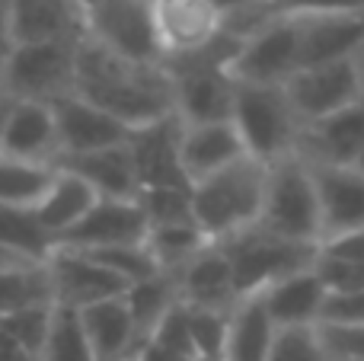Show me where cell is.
Segmentation results:
<instances>
[{
	"mask_svg": "<svg viewBox=\"0 0 364 361\" xmlns=\"http://www.w3.org/2000/svg\"><path fill=\"white\" fill-rule=\"evenodd\" d=\"M208 4L218 10L220 23H224L227 16H237V13L250 10V6H256V4H269V0H208Z\"/></svg>",
	"mask_w": 364,
	"mask_h": 361,
	"instance_id": "cell-46",
	"label": "cell"
},
{
	"mask_svg": "<svg viewBox=\"0 0 364 361\" xmlns=\"http://www.w3.org/2000/svg\"><path fill=\"white\" fill-rule=\"evenodd\" d=\"M358 106H361V109H364V87H361V102H358Z\"/></svg>",
	"mask_w": 364,
	"mask_h": 361,
	"instance_id": "cell-51",
	"label": "cell"
},
{
	"mask_svg": "<svg viewBox=\"0 0 364 361\" xmlns=\"http://www.w3.org/2000/svg\"><path fill=\"white\" fill-rule=\"evenodd\" d=\"M83 99L112 112L128 128L176 115L173 77L166 64H134L83 38L77 45V87Z\"/></svg>",
	"mask_w": 364,
	"mask_h": 361,
	"instance_id": "cell-1",
	"label": "cell"
},
{
	"mask_svg": "<svg viewBox=\"0 0 364 361\" xmlns=\"http://www.w3.org/2000/svg\"><path fill=\"white\" fill-rule=\"evenodd\" d=\"M355 166H361V170H364V153H361V160H358V163H355Z\"/></svg>",
	"mask_w": 364,
	"mask_h": 361,
	"instance_id": "cell-50",
	"label": "cell"
},
{
	"mask_svg": "<svg viewBox=\"0 0 364 361\" xmlns=\"http://www.w3.org/2000/svg\"><path fill=\"white\" fill-rule=\"evenodd\" d=\"M125 361H138V358H125Z\"/></svg>",
	"mask_w": 364,
	"mask_h": 361,
	"instance_id": "cell-52",
	"label": "cell"
},
{
	"mask_svg": "<svg viewBox=\"0 0 364 361\" xmlns=\"http://www.w3.org/2000/svg\"><path fill=\"white\" fill-rule=\"evenodd\" d=\"M336 361H364V326H320Z\"/></svg>",
	"mask_w": 364,
	"mask_h": 361,
	"instance_id": "cell-40",
	"label": "cell"
},
{
	"mask_svg": "<svg viewBox=\"0 0 364 361\" xmlns=\"http://www.w3.org/2000/svg\"><path fill=\"white\" fill-rule=\"evenodd\" d=\"M269 189V163L243 157L192 185L195 221L211 243H227L259 224Z\"/></svg>",
	"mask_w": 364,
	"mask_h": 361,
	"instance_id": "cell-2",
	"label": "cell"
},
{
	"mask_svg": "<svg viewBox=\"0 0 364 361\" xmlns=\"http://www.w3.org/2000/svg\"><path fill=\"white\" fill-rule=\"evenodd\" d=\"M364 87V58H348V61L316 64V68H301L288 83L291 106L304 125H314L320 119L342 112L348 106L361 102Z\"/></svg>",
	"mask_w": 364,
	"mask_h": 361,
	"instance_id": "cell-9",
	"label": "cell"
},
{
	"mask_svg": "<svg viewBox=\"0 0 364 361\" xmlns=\"http://www.w3.org/2000/svg\"><path fill=\"white\" fill-rule=\"evenodd\" d=\"M297 70H301V32L297 19L288 13H278L269 26L246 38L230 64L233 80L256 87H284Z\"/></svg>",
	"mask_w": 364,
	"mask_h": 361,
	"instance_id": "cell-10",
	"label": "cell"
},
{
	"mask_svg": "<svg viewBox=\"0 0 364 361\" xmlns=\"http://www.w3.org/2000/svg\"><path fill=\"white\" fill-rule=\"evenodd\" d=\"M0 249L19 256V259L45 262L55 249L48 234L42 230L36 211L32 208H10L0 205Z\"/></svg>",
	"mask_w": 364,
	"mask_h": 361,
	"instance_id": "cell-30",
	"label": "cell"
},
{
	"mask_svg": "<svg viewBox=\"0 0 364 361\" xmlns=\"http://www.w3.org/2000/svg\"><path fill=\"white\" fill-rule=\"evenodd\" d=\"M188 326H192V343H195V355H198V361H224L230 311L188 307Z\"/></svg>",
	"mask_w": 364,
	"mask_h": 361,
	"instance_id": "cell-35",
	"label": "cell"
},
{
	"mask_svg": "<svg viewBox=\"0 0 364 361\" xmlns=\"http://www.w3.org/2000/svg\"><path fill=\"white\" fill-rule=\"evenodd\" d=\"M269 4H272V6H275V10H282V6H284V4H288V0H269Z\"/></svg>",
	"mask_w": 364,
	"mask_h": 361,
	"instance_id": "cell-49",
	"label": "cell"
},
{
	"mask_svg": "<svg viewBox=\"0 0 364 361\" xmlns=\"http://www.w3.org/2000/svg\"><path fill=\"white\" fill-rule=\"evenodd\" d=\"M58 163H32V160L0 153V205L10 208H36L45 195Z\"/></svg>",
	"mask_w": 364,
	"mask_h": 361,
	"instance_id": "cell-29",
	"label": "cell"
},
{
	"mask_svg": "<svg viewBox=\"0 0 364 361\" xmlns=\"http://www.w3.org/2000/svg\"><path fill=\"white\" fill-rule=\"evenodd\" d=\"M237 38L220 32L208 48L186 58L166 61L173 77V102L176 115L186 125L201 122H230L233 102H237V80L230 74V64L240 51Z\"/></svg>",
	"mask_w": 364,
	"mask_h": 361,
	"instance_id": "cell-3",
	"label": "cell"
},
{
	"mask_svg": "<svg viewBox=\"0 0 364 361\" xmlns=\"http://www.w3.org/2000/svg\"><path fill=\"white\" fill-rule=\"evenodd\" d=\"M301 32V68L364 58V13L294 16Z\"/></svg>",
	"mask_w": 364,
	"mask_h": 361,
	"instance_id": "cell-17",
	"label": "cell"
},
{
	"mask_svg": "<svg viewBox=\"0 0 364 361\" xmlns=\"http://www.w3.org/2000/svg\"><path fill=\"white\" fill-rule=\"evenodd\" d=\"M0 153L32 163H61V144H58V122L48 102H16L4 125Z\"/></svg>",
	"mask_w": 364,
	"mask_h": 361,
	"instance_id": "cell-21",
	"label": "cell"
},
{
	"mask_svg": "<svg viewBox=\"0 0 364 361\" xmlns=\"http://www.w3.org/2000/svg\"><path fill=\"white\" fill-rule=\"evenodd\" d=\"M297 153L314 166H355L364 153V109L348 106L329 119L304 125Z\"/></svg>",
	"mask_w": 364,
	"mask_h": 361,
	"instance_id": "cell-20",
	"label": "cell"
},
{
	"mask_svg": "<svg viewBox=\"0 0 364 361\" xmlns=\"http://www.w3.org/2000/svg\"><path fill=\"white\" fill-rule=\"evenodd\" d=\"M262 301L269 307L272 320L278 323V330H291V326H320L323 311H326L329 291L320 281L316 269H304L288 279L275 281L262 291Z\"/></svg>",
	"mask_w": 364,
	"mask_h": 361,
	"instance_id": "cell-24",
	"label": "cell"
},
{
	"mask_svg": "<svg viewBox=\"0 0 364 361\" xmlns=\"http://www.w3.org/2000/svg\"><path fill=\"white\" fill-rule=\"evenodd\" d=\"M0 361H42L38 355H32L29 349L16 345L4 330H0Z\"/></svg>",
	"mask_w": 364,
	"mask_h": 361,
	"instance_id": "cell-45",
	"label": "cell"
},
{
	"mask_svg": "<svg viewBox=\"0 0 364 361\" xmlns=\"http://www.w3.org/2000/svg\"><path fill=\"white\" fill-rule=\"evenodd\" d=\"M125 304L132 311L134 323H138L141 336H151L160 326V320L179 304V288L173 275H154L147 281H138V285H128L125 291Z\"/></svg>",
	"mask_w": 364,
	"mask_h": 361,
	"instance_id": "cell-31",
	"label": "cell"
},
{
	"mask_svg": "<svg viewBox=\"0 0 364 361\" xmlns=\"http://www.w3.org/2000/svg\"><path fill=\"white\" fill-rule=\"evenodd\" d=\"M179 301L188 307H205V311H233L240 304V285L233 275L230 256L220 243H211L201 249L192 262L176 275Z\"/></svg>",
	"mask_w": 364,
	"mask_h": 361,
	"instance_id": "cell-19",
	"label": "cell"
},
{
	"mask_svg": "<svg viewBox=\"0 0 364 361\" xmlns=\"http://www.w3.org/2000/svg\"><path fill=\"white\" fill-rule=\"evenodd\" d=\"M80 317H83V326H87L90 343H93L100 361L134 358L138 349L144 345V336H141L138 323H134L132 311L125 304V294L87 307V311H80Z\"/></svg>",
	"mask_w": 364,
	"mask_h": 361,
	"instance_id": "cell-25",
	"label": "cell"
},
{
	"mask_svg": "<svg viewBox=\"0 0 364 361\" xmlns=\"http://www.w3.org/2000/svg\"><path fill=\"white\" fill-rule=\"evenodd\" d=\"M320 326H364V291L329 294Z\"/></svg>",
	"mask_w": 364,
	"mask_h": 361,
	"instance_id": "cell-41",
	"label": "cell"
},
{
	"mask_svg": "<svg viewBox=\"0 0 364 361\" xmlns=\"http://www.w3.org/2000/svg\"><path fill=\"white\" fill-rule=\"evenodd\" d=\"M13 51H16V36H13V26H10L6 0H0V74H4V68H6Z\"/></svg>",
	"mask_w": 364,
	"mask_h": 361,
	"instance_id": "cell-44",
	"label": "cell"
},
{
	"mask_svg": "<svg viewBox=\"0 0 364 361\" xmlns=\"http://www.w3.org/2000/svg\"><path fill=\"white\" fill-rule=\"evenodd\" d=\"M138 202H141V211H144L147 230L198 224L195 221L192 189H144L138 195Z\"/></svg>",
	"mask_w": 364,
	"mask_h": 361,
	"instance_id": "cell-34",
	"label": "cell"
},
{
	"mask_svg": "<svg viewBox=\"0 0 364 361\" xmlns=\"http://www.w3.org/2000/svg\"><path fill=\"white\" fill-rule=\"evenodd\" d=\"M61 166H70L74 173H80L100 198H138L141 195V179L134 170V157L132 147L119 144V147H106L96 153H83L74 160H61Z\"/></svg>",
	"mask_w": 364,
	"mask_h": 361,
	"instance_id": "cell-27",
	"label": "cell"
},
{
	"mask_svg": "<svg viewBox=\"0 0 364 361\" xmlns=\"http://www.w3.org/2000/svg\"><path fill=\"white\" fill-rule=\"evenodd\" d=\"M96 202H100V192H96L80 173L58 163L48 189H45V195L38 198V205L32 211H36L42 230L48 234V240L58 247V243L90 215V208H93Z\"/></svg>",
	"mask_w": 364,
	"mask_h": 361,
	"instance_id": "cell-22",
	"label": "cell"
},
{
	"mask_svg": "<svg viewBox=\"0 0 364 361\" xmlns=\"http://www.w3.org/2000/svg\"><path fill=\"white\" fill-rule=\"evenodd\" d=\"M314 166V163H310ZM323 208V240L364 227V170L361 166H314Z\"/></svg>",
	"mask_w": 364,
	"mask_h": 361,
	"instance_id": "cell-23",
	"label": "cell"
},
{
	"mask_svg": "<svg viewBox=\"0 0 364 361\" xmlns=\"http://www.w3.org/2000/svg\"><path fill=\"white\" fill-rule=\"evenodd\" d=\"M48 272L55 285V304L74 307V311H87V307L122 298L128 291L125 279L109 272L102 262H96L80 249H51Z\"/></svg>",
	"mask_w": 364,
	"mask_h": 361,
	"instance_id": "cell-13",
	"label": "cell"
},
{
	"mask_svg": "<svg viewBox=\"0 0 364 361\" xmlns=\"http://www.w3.org/2000/svg\"><path fill=\"white\" fill-rule=\"evenodd\" d=\"M259 227L307 247L323 243L320 192H316L314 166L301 153H291L269 166V189H265Z\"/></svg>",
	"mask_w": 364,
	"mask_h": 361,
	"instance_id": "cell-4",
	"label": "cell"
},
{
	"mask_svg": "<svg viewBox=\"0 0 364 361\" xmlns=\"http://www.w3.org/2000/svg\"><path fill=\"white\" fill-rule=\"evenodd\" d=\"M269 361H336L320 326H291L278 330Z\"/></svg>",
	"mask_w": 364,
	"mask_h": 361,
	"instance_id": "cell-36",
	"label": "cell"
},
{
	"mask_svg": "<svg viewBox=\"0 0 364 361\" xmlns=\"http://www.w3.org/2000/svg\"><path fill=\"white\" fill-rule=\"evenodd\" d=\"M164 64L208 48L220 36V16L208 0H154Z\"/></svg>",
	"mask_w": 364,
	"mask_h": 361,
	"instance_id": "cell-15",
	"label": "cell"
},
{
	"mask_svg": "<svg viewBox=\"0 0 364 361\" xmlns=\"http://www.w3.org/2000/svg\"><path fill=\"white\" fill-rule=\"evenodd\" d=\"M182 122V119H179ZM182 170H186L188 183H201V179L214 176V173L233 166L237 160L250 157L243 144L240 128L230 122H201V125H186L182 122Z\"/></svg>",
	"mask_w": 364,
	"mask_h": 361,
	"instance_id": "cell-18",
	"label": "cell"
},
{
	"mask_svg": "<svg viewBox=\"0 0 364 361\" xmlns=\"http://www.w3.org/2000/svg\"><path fill=\"white\" fill-rule=\"evenodd\" d=\"M48 304H55V285H51L48 259L0 266V320H10L16 313L48 307Z\"/></svg>",
	"mask_w": 364,
	"mask_h": 361,
	"instance_id": "cell-28",
	"label": "cell"
},
{
	"mask_svg": "<svg viewBox=\"0 0 364 361\" xmlns=\"http://www.w3.org/2000/svg\"><path fill=\"white\" fill-rule=\"evenodd\" d=\"M147 339L164 345V349H170V352H176L182 358H188V361H198V355H195V343H192V326H188V307L182 304V301L160 320V326Z\"/></svg>",
	"mask_w": 364,
	"mask_h": 361,
	"instance_id": "cell-38",
	"label": "cell"
},
{
	"mask_svg": "<svg viewBox=\"0 0 364 361\" xmlns=\"http://www.w3.org/2000/svg\"><path fill=\"white\" fill-rule=\"evenodd\" d=\"M320 281L326 285L329 294H355L364 291V262H348V259H333V256H320L316 249L314 262Z\"/></svg>",
	"mask_w": 364,
	"mask_h": 361,
	"instance_id": "cell-39",
	"label": "cell"
},
{
	"mask_svg": "<svg viewBox=\"0 0 364 361\" xmlns=\"http://www.w3.org/2000/svg\"><path fill=\"white\" fill-rule=\"evenodd\" d=\"M278 339V323L272 320L262 294H246L230 311L224 361H269Z\"/></svg>",
	"mask_w": 364,
	"mask_h": 361,
	"instance_id": "cell-26",
	"label": "cell"
},
{
	"mask_svg": "<svg viewBox=\"0 0 364 361\" xmlns=\"http://www.w3.org/2000/svg\"><path fill=\"white\" fill-rule=\"evenodd\" d=\"M320 256H333V259H348V262H364V227L326 237V240L320 243Z\"/></svg>",
	"mask_w": 364,
	"mask_h": 361,
	"instance_id": "cell-43",
	"label": "cell"
},
{
	"mask_svg": "<svg viewBox=\"0 0 364 361\" xmlns=\"http://www.w3.org/2000/svg\"><path fill=\"white\" fill-rule=\"evenodd\" d=\"M74 4H77V6H80V10H83V13H90V10H96V6H100V4H102V0H74Z\"/></svg>",
	"mask_w": 364,
	"mask_h": 361,
	"instance_id": "cell-48",
	"label": "cell"
},
{
	"mask_svg": "<svg viewBox=\"0 0 364 361\" xmlns=\"http://www.w3.org/2000/svg\"><path fill=\"white\" fill-rule=\"evenodd\" d=\"M182 122L179 115H166L151 125H141L132 131L128 147L134 157V170L144 189H192L186 170H182Z\"/></svg>",
	"mask_w": 364,
	"mask_h": 361,
	"instance_id": "cell-12",
	"label": "cell"
},
{
	"mask_svg": "<svg viewBox=\"0 0 364 361\" xmlns=\"http://www.w3.org/2000/svg\"><path fill=\"white\" fill-rule=\"evenodd\" d=\"M147 247H151L154 259H157L160 272L164 275H176L201 249L211 247L205 234H201L198 224H186V227H160V230H147Z\"/></svg>",
	"mask_w": 364,
	"mask_h": 361,
	"instance_id": "cell-32",
	"label": "cell"
},
{
	"mask_svg": "<svg viewBox=\"0 0 364 361\" xmlns=\"http://www.w3.org/2000/svg\"><path fill=\"white\" fill-rule=\"evenodd\" d=\"M16 45L38 42H83L87 13L74 0H6Z\"/></svg>",
	"mask_w": 364,
	"mask_h": 361,
	"instance_id": "cell-16",
	"label": "cell"
},
{
	"mask_svg": "<svg viewBox=\"0 0 364 361\" xmlns=\"http://www.w3.org/2000/svg\"><path fill=\"white\" fill-rule=\"evenodd\" d=\"M233 125L243 134L250 157L262 163L297 153L304 134V122L297 119L284 87H256V83H237V102H233Z\"/></svg>",
	"mask_w": 364,
	"mask_h": 361,
	"instance_id": "cell-5",
	"label": "cell"
},
{
	"mask_svg": "<svg viewBox=\"0 0 364 361\" xmlns=\"http://www.w3.org/2000/svg\"><path fill=\"white\" fill-rule=\"evenodd\" d=\"M58 122V144H61V160H74L83 153H96L106 147H119L132 138V128L112 112L100 109L96 102L83 99L80 93H70L58 99L55 106Z\"/></svg>",
	"mask_w": 364,
	"mask_h": 361,
	"instance_id": "cell-11",
	"label": "cell"
},
{
	"mask_svg": "<svg viewBox=\"0 0 364 361\" xmlns=\"http://www.w3.org/2000/svg\"><path fill=\"white\" fill-rule=\"evenodd\" d=\"M278 13L288 16H323V13H364V0H288Z\"/></svg>",
	"mask_w": 364,
	"mask_h": 361,
	"instance_id": "cell-42",
	"label": "cell"
},
{
	"mask_svg": "<svg viewBox=\"0 0 364 361\" xmlns=\"http://www.w3.org/2000/svg\"><path fill=\"white\" fill-rule=\"evenodd\" d=\"M144 240L147 221L138 198H100L55 249H109Z\"/></svg>",
	"mask_w": 364,
	"mask_h": 361,
	"instance_id": "cell-14",
	"label": "cell"
},
{
	"mask_svg": "<svg viewBox=\"0 0 364 361\" xmlns=\"http://www.w3.org/2000/svg\"><path fill=\"white\" fill-rule=\"evenodd\" d=\"M13 99L6 93H0V141H4V125H6V115H10Z\"/></svg>",
	"mask_w": 364,
	"mask_h": 361,
	"instance_id": "cell-47",
	"label": "cell"
},
{
	"mask_svg": "<svg viewBox=\"0 0 364 361\" xmlns=\"http://www.w3.org/2000/svg\"><path fill=\"white\" fill-rule=\"evenodd\" d=\"M42 361H100L80 311L55 304V320H51L48 343L42 349Z\"/></svg>",
	"mask_w": 364,
	"mask_h": 361,
	"instance_id": "cell-33",
	"label": "cell"
},
{
	"mask_svg": "<svg viewBox=\"0 0 364 361\" xmlns=\"http://www.w3.org/2000/svg\"><path fill=\"white\" fill-rule=\"evenodd\" d=\"M220 247L230 256V266L243 298L246 294H262L275 281L310 269L316 262V249H320V247H307V243L275 237L269 230H262L259 224L252 230H246V234L220 243Z\"/></svg>",
	"mask_w": 364,
	"mask_h": 361,
	"instance_id": "cell-7",
	"label": "cell"
},
{
	"mask_svg": "<svg viewBox=\"0 0 364 361\" xmlns=\"http://www.w3.org/2000/svg\"><path fill=\"white\" fill-rule=\"evenodd\" d=\"M87 38L134 64H164L154 0H102L87 13Z\"/></svg>",
	"mask_w": 364,
	"mask_h": 361,
	"instance_id": "cell-8",
	"label": "cell"
},
{
	"mask_svg": "<svg viewBox=\"0 0 364 361\" xmlns=\"http://www.w3.org/2000/svg\"><path fill=\"white\" fill-rule=\"evenodd\" d=\"M77 45H16V51L10 55L4 74H0V93H6L16 102H48V106H55L58 99L74 93L77 87Z\"/></svg>",
	"mask_w": 364,
	"mask_h": 361,
	"instance_id": "cell-6",
	"label": "cell"
},
{
	"mask_svg": "<svg viewBox=\"0 0 364 361\" xmlns=\"http://www.w3.org/2000/svg\"><path fill=\"white\" fill-rule=\"evenodd\" d=\"M51 320H55V304L16 313V317H10V320H0V330H4L16 345H23V349H29L32 355L42 358V349H45L48 333H51Z\"/></svg>",
	"mask_w": 364,
	"mask_h": 361,
	"instance_id": "cell-37",
	"label": "cell"
}]
</instances>
